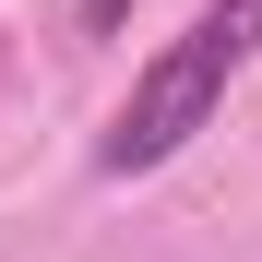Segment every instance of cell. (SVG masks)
<instances>
[{
    "label": "cell",
    "mask_w": 262,
    "mask_h": 262,
    "mask_svg": "<svg viewBox=\"0 0 262 262\" xmlns=\"http://www.w3.org/2000/svg\"><path fill=\"white\" fill-rule=\"evenodd\" d=\"M250 60H262V0H203L191 36H167V48L131 72V96H119V119H107L96 167H107V179L167 167L191 131H214V107H227V83H238Z\"/></svg>",
    "instance_id": "obj_1"
}]
</instances>
